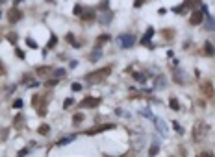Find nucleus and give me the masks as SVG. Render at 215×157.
<instances>
[{
  "label": "nucleus",
  "mask_w": 215,
  "mask_h": 157,
  "mask_svg": "<svg viewBox=\"0 0 215 157\" xmlns=\"http://www.w3.org/2000/svg\"><path fill=\"white\" fill-rule=\"evenodd\" d=\"M74 140V135H71V137H65V139H61L58 142V146H63V144H69V142H72Z\"/></svg>",
  "instance_id": "25"
},
{
  "label": "nucleus",
  "mask_w": 215,
  "mask_h": 157,
  "mask_svg": "<svg viewBox=\"0 0 215 157\" xmlns=\"http://www.w3.org/2000/svg\"><path fill=\"white\" fill-rule=\"evenodd\" d=\"M39 133H41V135H48V131H50V128H48V124H41V126H39Z\"/></svg>",
  "instance_id": "23"
},
{
  "label": "nucleus",
  "mask_w": 215,
  "mask_h": 157,
  "mask_svg": "<svg viewBox=\"0 0 215 157\" xmlns=\"http://www.w3.org/2000/svg\"><path fill=\"white\" fill-rule=\"evenodd\" d=\"M8 133H9V129H6V128L0 129V142H4V140L8 139Z\"/></svg>",
  "instance_id": "27"
},
{
  "label": "nucleus",
  "mask_w": 215,
  "mask_h": 157,
  "mask_svg": "<svg viewBox=\"0 0 215 157\" xmlns=\"http://www.w3.org/2000/svg\"><path fill=\"white\" fill-rule=\"evenodd\" d=\"M82 13H83V6H74V15L82 17Z\"/></svg>",
  "instance_id": "30"
},
{
  "label": "nucleus",
  "mask_w": 215,
  "mask_h": 157,
  "mask_svg": "<svg viewBox=\"0 0 215 157\" xmlns=\"http://www.w3.org/2000/svg\"><path fill=\"white\" fill-rule=\"evenodd\" d=\"M169 105H171V109L180 111V104H178V100H176V98H171V100H169Z\"/></svg>",
  "instance_id": "20"
},
{
  "label": "nucleus",
  "mask_w": 215,
  "mask_h": 157,
  "mask_svg": "<svg viewBox=\"0 0 215 157\" xmlns=\"http://www.w3.org/2000/svg\"><path fill=\"white\" fill-rule=\"evenodd\" d=\"M134 78H136L139 83H145V82H147V78H148V76H147V74H143V72H136V74H134Z\"/></svg>",
  "instance_id": "18"
},
{
  "label": "nucleus",
  "mask_w": 215,
  "mask_h": 157,
  "mask_svg": "<svg viewBox=\"0 0 215 157\" xmlns=\"http://www.w3.org/2000/svg\"><path fill=\"white\" fill-rule=\"evenodd\" d=\"M13 107H15V109H21V107H22V100H21V98L15 100V102H13Z\"/></svg>",
  "instance_id": "35"
},
{
  "label": "nucleus",
  "mask_w": 215,
  "mask_h": 157,
  "mask_svg": "<svg viewBox=\"0 0 215 157\" xmlns=\"http://www.w3.org/2000/svg\"><path fill=\"white\" fill-rule=\"evenodd\" d=\"M158 151H159V148H158V144H152V146H150V148H148V155H150V157H154V155H156V154H158Z\"/></svg>",
  "instance_id": "26"
},
{
  "label": "nucleus",
  "mask_w": 215,
  "mask_h": 157,
  "mask_svg": "<svg viewBox=\"0 0 215 157\" xmlns=\"http://www.w3.org/2000/svg\"><path fill=\"white\" fill-rule=\"evenodd\" d=\"M82 120H83V115H82V113H76V115L72 116V124H74V126H78Z\"/></svg>",
  "instance_id": "22"
},
{
  "label": "nucleus",
  "mask_w": 215,
  "mask_h": 157,
  "mask_svg": "<svg viewBox=\"0 0 215 157\" xmlns=\"http://www.w3.org/2000/svg\"><path fill=\"white\" fill-rule=\"evenodd\" d=\"M115 126L113 124H100V126H93L86 131V135H97V133H102V131H108V129H113Z\"/></svg>",
  "instance_id": "6"
},
{
  "label": "nucleus",
  "mask_w": 215,
  "mask_h": 157,
  "mask_svg": "<svg viewBox=\"0 0 215 157\" xmlns=\"http://www.w3.org/2000/svg\"><path fill=\"white\" fill-rule=\"evenodd\" d=\"M174 80H176L178 83H182L184 82V76H180V72H176V74H174Z\"/></svg>",
  "instance_id": "37"
},
{
  "label": "nucleus",
  "mask_w": 215,
  "mask_h": 157,
  "mask_svg": "<svg viewBox=\"0 0 215 157\" xmlns=\"http://www.w3.org/2000/svg\"><path fill=\"white\" fill-rule=\"evenodd\" d=\"M163 87H165V76L159 74L156 78V89H163Z\"/></svg>",
  "instance_id": "17"
},
{
  "label": "nucleus",
  "mask_w": 215,
  "mask_h": 157,
  "mask_svg": "<svg viewBox=\"0 0 215 157\" xmlns=\"http://www.w3.org/2000/svg\"><path fill=\"white\" fill-rule=\"evenodd\" d=\"M109 72H111V67H104V68H98V70H95V72H91V74H87L86 76V82L87 83H100V82H104V80L109 76Z\"/></svg>",
  "instance_id": "1"
},
{
  "label": "nucleus",
  "mask_w": 215,
  "mask_h": 157,
  "mask_svg": "<svg viewBox=\"0 0 215 157\" xmlns=\"http://www.w3.org/2000/svg\"><path fill=\"white\" fill-rule=\"evenodd\" d=\"M202 93L208 96V98H213V85L212 82H204L202 83Z\"/></svg>",
  "instance_id": "10"
},
{
  "label": "nucleus",
  "mask_w": 215,
  "mask_h": 157,
  "mask_svg": "<svg viewBox=\"0 0 215 157\" xmlns=\"http://www.w3.org/2000/svg\"><path fill=\"white\" fill-rule=\"evenodd\" d=\"M19 157H21V155H19Z\"/></svg>",
  "instance_id": "44"
},
{
  "label": "nucleus",
  "mask_w": 215,
  "mask_h": 157,
  "mask_svg": "<svg viewBox=\"0 0 215 157\" xmlns=\"http://www.w3.org/2000/svg\"><path fill=\"white\" fill-rule=\"evenodd\" d=\"M198 157H215V155L212 154V151H202V154L198 155Z\"/></svg>",
  "instance_id": "38"
},
{
  "label": "nucleus",
  "mask_w": 215,
  "mask_h": 157,
  "mask_svg": "<svg viewBox=\"0 0 215 157\" xmlns=\"http://www.w3.org/2000/svg\"><path fill=\"white\" fill-rule=\"evenodd\" d=\"M21 19H22V13L19 11V9L15 8V6H13L11 9H9V13H8V21L11 22V24H15V22H19V21H21Z\"/></svg>",
  "instance_id": "7"
},
{
  "label": "nucleus",
  "mask_w": 215,
  "mask_h": 157,
  "mask_svg": "<svg viewBox=\"0 0 215 157\" xmlns=\"http://www.w3.org/2000/svg\"><path fill=\"white\" fill-rule=\"evenodd\" d=\"M204 54L206 55H213L215 54V48H213L212 43H204Z\"/></svg>",
  "instance_id": "16"
},
{
  "label": "nucleus",
  "mask_w": 215,
  "mask_h": 157,
  "mask_svg": "<svg viewBox=\"0 0 215 157\" xmlns=\"http://www.w3.org/2000/svg\"><path fill=\"white\" fill-rule=\"evenodd\" d=\"M111 19H113V15L109 13V11H106V13H102L100 17H98V22H100V24H108Z\"/></svg>",
  "instance_id": "13"
},
{
  "label": "nucleus",
  "mask_w": 215,
  "mask_h": 157,
  "mask_svg": "<svg viewBox=\"0 0 215 157\" xmlns=\"http://www.w3.org/2000/svg\"><path fill=\"white\" fill-rule=\"evenodd\" d=\"M208 131H209V126L206 122H197L193 126V139L197 140V142H200L208 137Z\"/></svg>",
  "instance_id": "2"
},
{
  "label": "nucleus",
  "mask_w": 215,
  "mask_h": 157,
  "mask_svg": "<svg viewBox=\"0 0 215 157\" xmlns=\"http://www.w3.org/2000/svg\"><path fill=\"white\" fill-rule=\"evenodd\" d=\"M152 120H154V124H156V128H158V131H159V133H161L163 137L167 135V124H165L161 118H158V116H154Z\"/></svg>",
  "instance_id": "8"
},
{
  "label": "nucleus",
  "mask_w": 215,
  "mask_h": 157,
  "mask_svg": "<svg viewBox=\"0 0 215 157\" xmlns=\"http://www.w3.org/2000/svg\"><path fill=\"white\" fill-rule=\"evenodd\" d=\"M56 43H58V37H56V35H52L50 43H48V48H54V46H56Z\"/></svg>",
  "instance_id": "32"
},
{
  "label": "nucleus",
  "mask_w": 215,
  "mask_h": 157,
  "mask_svg": "<svg viewBox=\"0 0 215 157\" xmlns=\"http://www.w3.org/2000/svg\"><path fill=\"white\" fill-rule=\"evenodd\" d=\"M22 122H24V120H22V115H17V116H15V120H13V124H15V126H17V128H19V126H22Z\"/></svg>",
  "instance_id": "28"
},
{
  "label": "nucleus",
  "mask_w": 215,
  "mask_h": 157,
  "mask_svg": "<svg viewBox=\"0 0 215 157\" xmlns=\"http://www.w3.org/2000/svg\"><path fill=\"white\" fill-rule=\"evenodd\" d=\"M119 41H121L122 48H132L134 44H136V37H134L132 33H122L121 37H119Z\"/></svg>",
  "instance_id": "4"
},
{
  "label": "nucleus",
  "mask_w": 215,
  "mask_h": 157,
  "mask_svg": "<svg viewBox=\"0 0 215 157\" xmlns=\"http://www.w3.org/2000/svg\"><path fill=\"white\" fill-rule=\"evenodd\" d=\"M100 102H102L100 98H93V96H87V98H83V100H82V102H80L78 105H80V107H83V109H86V107L93 109V107H97V105L100 104Z\"/></svg>",
  "instance_id": "5"
},
{
  "label": "nucleus",
  "mask_w": 215,
  "mask_h": 157,
  "mask_svg": "<svg viewBox=\"0 0 215 157\" xmlns=\"http://www.w3.org/2000/svg\"><path fill=\"white\" fill-rule=\"evenodd\" d=\"M4 72H6V70H4V65H2V61H0V76H2Z\"/></svg>",
  "instance_id": "43"
},
{
  "label": "nucleus",
  "mask_w": 215,
  "mask_h": 157,
  "mask_svg": "<svg viewBox=\"0 0 215 157\" xmlns=\"http://www.w3.org/2000/svg\"><path fill=\"white\" fill-rule=\"evenodd\" d=\"M32 105L37 109V113H39V115L45 116V113H47V102H45L43 96H39V94L32 96Z\"/></svg>",
  "instance_id": "3"
},
{
  "label": "nucleus",
  "mask_w": 215,
  "mask_h": 157,
  "mask_svg": "<svg viewBox=\"0 0 215 157\" xmlns=\"http://www.w3.org/2000/svg\"><path fill=\"white\" fill-rule=\"evenodd\" d=\"M26 43H28V46H30V48H37V43L33 41V39H28Z\"/></svg>",
  "instance_id": "36"
},
{
  "label": "nucleus",
  "mask_w": 215,
  "mask_h": 157,
  "mask_svg": "<svg viewBox=\"0 0 215 157\" xmlns=\"http://www.w3.org/2000/svg\"><path fill=\"white\" fill-rule=\"evenodd\" d=\"M206 30H215V19L212 15H208V22H206Z\"/></svg>",
  "instance_id": "19"
},
{
  "label": "nucleus",
  "mask_w": 215,
  "mask_h": 157,
  "mask_svg": "<svg viewBox=\"0 0 215 157\" xmlns=\"http://www.w3.org/2000/svg\"><path fill=\"white\" fill-rule=\"evenodd\" d=\"M67 41L71 43V44H72L74 48H78V46H80V43L76 41V39H74V35H72V33H69V35H67Z\"/></svg>",
  "instance_id": "21"
},
{
  "label": "nucleus",
  "mask_w": 215,
  "mask_h": 157,
  "mask_svg": "<svg viewBox=\"0 0 215 157\" xmlns=\"http://www.w3.org/2000/svg\"><path fill=\"white\" fill-rule=\"evenodd\" d=\"M100 57H102V50H100V46H97L91 54H89V61H98Z\"/></svg>",
  "instance_id": "11"
},
{
  "label": "nucleus",
  "mask_w": 215,
  "mask_h": 157,
  "mask_svg": "<svg viewBox=\"0 0 215 157\" xmlns=\"http://www.w3.org/2000/svg\"><path fill=\"white\" fill-rule=\"evenodd\" d=\"M109 39H111V37H109V35H106V33H104V35H100V37L97 39V46H100V43H108Z\"/></svg>",
  "instance_id": "24"
},
{
  "label": "nucleus",
  "mask_w": 215,
  "mask_h": 157,
  "mask_svg": "<svg viewBox=\"0 0 215 157\" xmlns=\"http://www.w3.org/2000/svg\"><path fill=\"white\" fill-rule=\"evenodd\" d=\"M56 83H58L56 78H54V80H48V82H47V87H52V85H56Z\"/></svg>",
  "instance_id": "40"
},
{
  "label": "nucleus",
  "mask_w": 215,
  "mask_h": 157,
  "mask_svg": "<svg viewBox=\"0 0 215 157\" xmlns=\"http://www.w3.org/2000/svg\"><path fill=\"white\" fill-rule=\"evenodd\" d=\"M72 104H74V100L72 98H67V100H65V104H63V107L69 109V107H72Z\"/></svg>",
  "instance_id": "31"
},
{
  "label": "nucleus",
  "mask_w": 215,
  "mask_h": 157,
  "mask_svg": "<svg viewBox=\"0 0 215 157\" xmlns=\"http://www.w3.org/2000/svg\"><path fill=\"white\" fill-rule=\"evenodd\" d=\"M82 19H83V21H91V19H95V9H91V8H83Z\"/></svg>",
  "instance_id": "12"
},
{
  "label": "nucleus",
  "mask_w": 215,
  "mask_h": 157,
  "mask_svg": "<svg viewBox=\"0 0 215 157\" xmlns=\"http://www.w3.org/2000/svg\"><path fill=\"white\" fill-rule=\"evenodd\" d=\"M202 21H204V13H200V11H193V13H191V19H189V22H191L193 26L200 24Z\"/></svg>",
  "instance_id": "9"
},
{
  "label": "nucleus",
  "mask_w": 215,
  "mask_h": 157,
  "mask_svg": "<svg viewBox=\"0 0 215 157\" xmlns=\"http://www.w3.org/2000/svg\"><path fill=\"white\" fill-rule=\"evenodd\" d=\"M163 37H169V39H171V37H173V32H171V30H165V32H163Z\"/></svg>",
  "instance_id": "42"
},
{
  "label": "nucleus",
  "mask_w": 215,
  "mask_h": 157,
  "mask_svg": "<svg viewBox=\"0 0 215 157\" xmlns=\"http://www.w3.org/2000/svg\"><path fill=\"white\" fill-rule=\"evenodd\" d=\"M71 89H72V91H76V93H78V91H82V85H80L78 82H74V83L71 85Z\"/></svg>",
  "instance_id": "34"
},
{
  "label": "nucleus",
  "mask_w": 215,
  "mask_h": 157,
  "mask_svg": "<svg viewBox=\"0 0 215 157\" xmlns=\"http://www.w3.org/2000/svg\"><path fill=\"white\" fill-rule=\"evenodd\" d=\"M173 128H174V129H176V131H178V133H184V128H182V126H180L178 122H173Z\"/></svg>",
  "instance_id": "33"
},
{
  "label": "nucleus",
  "mask_w": 215,
  "mask_h": 157,
  "mask_svg": "<svg viewBox=\"0 0 215 157\" xmlns=\"http://www.w3.org/2000/svg\"><path fill=\"white\" fill-rule=\"evenodd\" d=\"M54 76H56V80L63 78V76H65V70H63V68H58V70H54Z\"/></svg>",
  "instance_id": "29"
},
{
  "label": "nucleus",
  "mask_w": 215,
  "mask_h": 157,
  "mask_svg": "<svg viewBox=\"0 0 215 157\" xmlns=\"http://www.w3.org/2000/svg\"><path fill=\"white\" fill-rule=\"evenodd\" d=\"M15 54H17V57H21V59H24V52H22V50H15Z\"/></svg>",
  "instance_id": "41"
},
{
  "label": "nucleus",
  "mask_w": 215,
  "mask_h": 157,
  "mask_svg": "<svg viewBox=\"0 0 215 157\" xmlns=\"http://www.w3.org/2000/svg\"><path fill=\"white\" fill-rule=\"evenodd\" d=\"M8 39L11 43H15V41H17V35H15V33H8Z\"/></svg>",
  "instance_id": "39"
},
{
  "label": "nucleus",
  "mask_w": 215,
  "mask_h": 157,
  "mask_svg": "<svg viewBox=\"0 0 215 157\" xmlns=\"http://www.w3.org/2000/svg\"><path fill=\"white\" fill-rule=\"evenodd\" d=\"M152 35H154V28H148V30H147V33H145L143 37H141V43H143V44H148V41H150Z\"/></svg>",
  "instance_id": "15"
},
{
  "label": "nucleus",
  "mask_w": 215,
  "mask_h": 157,
  "mask_svg": "<svg viewBox=\"0 0 215 157\" xmlns=\"http://www.w3.org/2000/svg\"><path fill=\"white\" fill-rule=\"evenodd\" d=\"M52 70H54L52 67H37V68H35V72H37L39 76H48V74L52 72Z\"/></svg>",
  "instance_id": "14"
}]
</instances>
